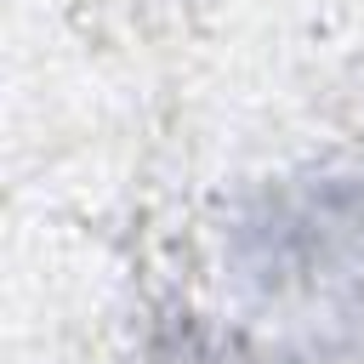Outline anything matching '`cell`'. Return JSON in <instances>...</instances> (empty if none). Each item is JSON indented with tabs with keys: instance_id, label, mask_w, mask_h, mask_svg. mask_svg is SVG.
I'll return each mask as SVG.
<instances>
[]
</instances>
